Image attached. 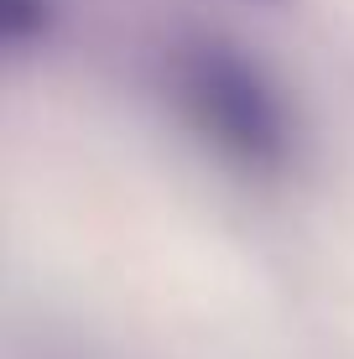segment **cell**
<instances>
[{
    "mask_svg": "<svg viewBox=\"0 0 354 359\" xmlns=\"http://www.w3.org/2000/svg\"><path fill=\"white\" fill-rule=\"evenodd\" d=\"M255 6H287V0H255Z\"/></svg>",
    "mask_w": 354,
    "mask_h": 359,
    "instance_id": "3957f363",
    "label": "cell"
},
{
    "mask_svg": "<svg viewBox=\"0 0 354 359\" xmlns=\"http://www.w3.org/2000/svg\"><path fill=\"white\" fill-rule=\"evenodd\" d=\"M167 104L219 167L282 182L302 162V120L276 73L224 36H182L162 63Z\"/></svg>",
    "mask_w": 354,
    "mask_h": 359,
    "instance_id": "6da1fadb",
    "label": "cell"
},
{
    "mask_svg": "<svg viewBox=\"0 0 354 359\" xmlns=\"http://www.w3.org/2000/svg\"><path fill=\"white\" fill-rule=\"evenodd\" d=\"M57 27V0H0V42L11 53L47 42Z\"/></svg>",
    "mask_w": 354,
    "mask_h": 359,
    "instance_id": "7a4b0ae2",
    "label": "cell"
}]
</instances>
